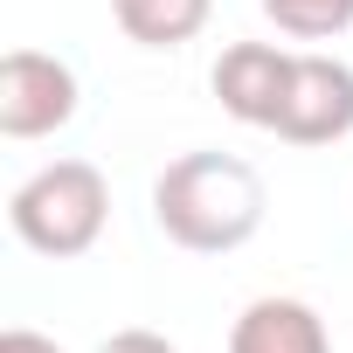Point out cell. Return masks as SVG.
Instances as JSON below:
<instances>
[{"mask_svg":"<svg viewBox=\"0 0 353 353\" xmlns=\"http://www.w3.org/2000/svg\"><path fill=\"white\" fill-rule=\"evenodd\" d=\"M263 173L236 152H181L152 181V222L188 256H229L263 229Z\"/></svg>","mask_w":353,"mask_h":353,"instance_id":"cell-1","label":"cell"},{"mask_svg":"<svg viewBox=\"0 0 353 353\" xmlns=\"http://www.w3.org/2000/svg\"><path fill=\"white\" fill-rule=\"evenodd\" d=\"M104 222H111V188L90 159H49L8 194V229L35 256H56V263L90 256Z\"/></svg>","mask_w":353,"mask_h":353,"instance_id":"cell-2","label":"cell"},{"mask_svg":"<svg viewBox=\"0 0 353 353\" xmlns=\"http://www.w3.org/2000/svg\"><path fill=\"white\" fill-rule=\"evenodd\" d=\"M77 70L49 49L0 56V139H49L77 118Z\"/></svg>","mask_w":353,"mask_h":353,"instance_id":"cell-3","label":"cell"},{"mask_svg":"<svg viewBox=\"0 0 353 353\" xmlns=\"http://www.w3.org/2000/svg\"><path fill=\"white\" fill-rule=\"evenodd\" d=\"M353 132V63L305 49L291 70V97L277 111V139L284 145H339Z\"/></svg>","mask_w":353,"mask_h":353,"instance_id":"cell-4","label":"cell"},{"mask_svg":"<svg viewBox=\"0 0 353 353\" xmlns=\"http://www.w3.org/2000/svg\"><path fill=\"white\" fill-rule=\"evenodd\" d=\"M291 70H298V56L277 49V42H229V49L215 56L208 83H215V97H222V111H229L236 125L277 132V111H284V97H291Z\"/></svg>","mask_w":353,"mask_h":353,"instance_id":"cell-5","label":"cell"},{"mask_svg":"<svg viewBox=\"0 0 353 353\" xmlns=\"http://www.w3.org/2000/svg\"><path fill=\"white\" fill-rule=\"evenodd\" d=\"M229 353H332V332L305 298H250L229 325Z\"/></svg>","mask_w":353,"mask_h":353,"instance_id":"cell-6","label":"cell"},{"mask_svg":"<svg viewBox=\"0 0 353 353\" xmlns=\"http://www.w3.org/2000/svg\"><path fill=\"white\" fill-rule=\"evenodd\" d=\"M208 14H215V0H111V21L139 49H181L208 28Z\"/></svg>","mask_w":353,"mask_h":353,"instance_id":"cell-7","label":"cell"},{"mask_svg":"<svg viewBox=\"0 0 353 353\" xmlns=\"http://www.w3.org/2000/svg\"><path fill=\"white\" fill-rule=\"evenodd\" d=\"M263 14L291 42H332L353 28V0H263Z\"/></svg>","mask_w":353,"mask_h":353,"instance_id":"cell-8","label":"cell"},{"mask_svg":"<svg viewBox=\"0 0 353 353\" xmlns=\"http://www.w3.org/2000/svg\"><path fill=\"white\" fill-rule=\"evenodd\" d=\"M97 353H181L166 332H152V325H125V332H111Z\"/></svg>","mask_w":353,"mask_h":353,"instance_id":"cell-9","label":"cell"},{"mask_svg":"<svg viewBox=\"0 0 353 353\" xmlns=\"http://www.w3.org/2000/svg\"><path fill=\"white\" fill-rule=\"evenodd\" d=\"M0 353H63L49 332H35V325H8L0 332Z\"/></svg>","mask_w":353,"mask_h":353,"instance_id":"cell-10","label":"cell"}]
</instances>
